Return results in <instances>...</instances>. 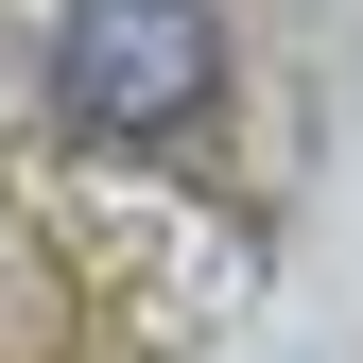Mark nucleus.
Wrapping results in <instances>:
<instances>
[{"instance_id":"obj_1","label":"nucleus","mask_w":363,"mask_h":363,"mask_svg":"<svg viewBox=\"0 0 363 363\" xmlns=\"http://www.w3.org/2000/svg\"><path fill=\"white\" fill-rule=\"evenodd\" d=\"M52 86H69V121H104V139H173V121L225 86V35H208V0H69Z\"/></svg>"}]
</instances>
